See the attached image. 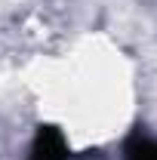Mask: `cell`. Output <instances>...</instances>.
<instances>
[{
  "mask_svg": "<svg viewBox=\"0 0 157 160\" xmlns=\"http://www.w3.org/2000/svg\"><path fill=\"white\" fill-rule=\"evenodd\" d=\"M25 160H71V142L59 126L43 123L34 129V139L28 145Z\"/></svg>",
  "mask_w": 157,
  "mask_h": 160,
  "instance_id": "obj_1",
  "label": "cell"
},
{
  "mask_svg": "<svg viewBox=\"0 0 157 160\" xmlns=\"http://www.w3.org/2000/svg\"><path fill=\"white\" fill-rule=\"evenodd\" d=\"M120 160H157V136L148 129H133L123 139Z\"/></svg>",
  "mask_w": 157,
  "mask_h": 160,
  "instance_id": "obj_2",
  "label": "cell"
}]
</instances>
